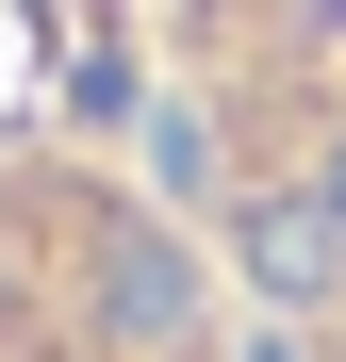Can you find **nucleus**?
<instances>
[{"instance_id":"obj_1","label":"nucleus","mask_w":346,"mask_h":362,"mask_svg":"<svg viewBox=\"0 0 346 362\" xmlns=\"http://www.w3.org/2000/svg\"><path fill=\"white\" fill-rule=\"evenodd\" d=\"M165 165L214 214L264 362H346V0H182Z\"/></svg>"},{"instance_id":"obj_2","label":"nucleus","mask_w":346,"mask_h":362,"mask_svg":"<svg viewBox=\"0 0 346 362\" xmlns=\"http://www.w3.org/2000/svg\"><path fill=\"white\" fill-rule=\"evenodd\" d=\"M0 362H231V296L132 181L0 165Z\"/></svg>"}]
</instances>
